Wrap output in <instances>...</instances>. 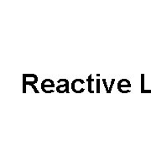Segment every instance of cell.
Masks as SVG:
<instances>
[{
  "instance_id": "cell-1",
  "label": "cell",
  "mask_w": 151,
  "mask_h": 151,
  "mask_svg": "<svg viewBox=\"0 0 151 151\" xmlns=\"http://www.w3.org/2000/svg\"><path fill=\"white\" fill-rule=\"evenodd\" d=\"M130 87H131V84H130L129 81H128L127 79H122L121 81H119V84H118L119 91L123 93L130 92L129 90H128V88H130Z\"/></svg>"
},
{
  "instance_id": "cell-2",
  "label": "cell",
  "mask_w": 151,
  "mask_h": 151,
  "mask_svg": "<svg viewBox=\"0 0 151 151\" xmlns=\"http://www.w3.org/2000/svg\"><path fill=\"white\" fill-rule=\"evenodd\" d=\"M58 83L60 84V86H57L56 90L59 93H64V92H69V89H68V81L65 80V79H60L58 81Z\"/></svg>"
},
{
  "instance_id": "cell-3",
  "label": "cell",
  "mask_w": 151,
  "mask_h": 151,
  "mask_svg": "<svg viewBox=\"0 0 151 151\" xmlns=\"http://www.w3.org/2000/svg\"><path fill=\"white\" fill-rule=\"evenodd\" d=\"M55 86L54 81L50 79H45L42 81L41 83V89L43 90L45 93H50V91L48 90V88H53Z\"/></svg>"
}]
</instances>
